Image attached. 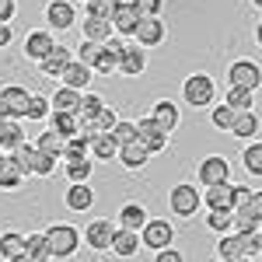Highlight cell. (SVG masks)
I'll return each mask as SVG.
<instances>
[{
	"instance_id": "6da1fadb",
	"label": "cell",
	"mask_w": 262,
	"mask_h": 262,
	"mask_svg": "<svg viewBox=\"0 0 262 262\" xmlns=\"http://www.w3.org/2000/svg\"><path fill=\"white\" fill-rule=\"evenodd\" d=\"M262 255V238L259 234H238V231H231V234H221V242H217V262H259Z\"/></svg>"
},
{
	"instance_id": "7a4b0ae2",
	"label": "cell",
	"mask_w": 262,
	"mask_h": 262,
	"mask_svg": "<svg viewBox=\"0 0 262 262\" xmlns=\"http://www.w3.org/2000/svg\"><path fill=\"white\" fill-rule=\"evenodd\" d=\"M42 238L49 248V259H74L81 248V231L74 224H53L49 231H42Z\"/></svg>"
},
{
	"instance_id": "3957f363",
	"label": "cell",
	"mask_w": 262,
	"mask_h": 262,
	"mask_svg": "<svg viewBox=\"0 0 262 262\" xmlns=\"http://www.w3.org/2000/svg\"><path fill=\"white\" fill-rule=\"evenodd\" d=\"M182 98L192 108H210L213 98H217V84H213L210 74H192V77L182 81Z\"/></svg>"
},
{
	"instance_id": "277c9868",
	"label": "cell",
	"mask_w": 262,
	"mask_h": 262,
	"mask_svg": "<svg viewBox=\"0 0 262 262\" xmlns=\"http://www.w3.org/2000/svg\"><path fill=\"white\" fill-rule=\"evenodd\" d=\"M140 248H150V252H161V248H171L175 245V227L164 221V217H150V221L140 227Z\"/></svg>"
},
{
	"instance_id": "5b68a950",
	"label": "cell",
	"mask_w": 262,
	"mask_h": 262,
	"mask_svg": "<svg viewBox=\"0 0 262 262\" xmlns=\"http://www.w3.org/2000/svg\"><path fill=\"white\" fill-rule=\"evenodd\" d=\"M234 227H238V234H259L262 227V192L255 189L242 206H234Z\"/></svg>"
},
{
	"instance_id": "8992f818",
	"label": "cell",
	"mask_w": 262,
	"mask_h": 262,
	"mask_svg": "<svg viewBox=\"0 0 262 262\" xmlns=\"http://www.w3.org/2000/svg\"><path fill=\"white\" fill-rule=\"evenodd\" d=\"M168 206H171V213L175 217H196L200 213V189H192V182H179V185H171V192H168Z\"/></svg>"
},
{
	"instance_id": "52a82bcc",
	"label": "cell",
	"mask_w": 262,
	"mask_h": 262,
	"mask_svg": "<svg viewBox=\"0 0 262 262\" xmlns=\"http://www.w3.org/2000/svg\"><path fill=\"white\" fill-rule=\"evenodd\" d=\"M133 129H137V133H133V140L140 143L147 154H161V150H168V143H171V137L164 133L158 122H150L147 116L133 122Z\"/></svg>"
},
{
	"instance_id": "ba28073f",
	"label": "cell",
	"mask_w": 262,
	"mask_h": 262,
	"mask_svg": "<svg viewBox=\"0 0 262 262\" xmlns=\"http://www.w3.org/2000/svg\"><path fill=\"white\" fill-rule=\"evenodd\" d=\"M196 179H200V185L213 189L221 182H231V164H227L224 154H206L200 161V168H196Z\"/></svg>"
},
{
	"instance_id": "9c48e42d",
	"label": "cell",
	"mask_w": 262,
	"mask_h": 262,
	"mask_svg": "<svg viewBox=\"0 0 262 262\" xmlns=\"http://www.w3.org/2000/svg\"><path fill=\"white\" fill-rule=\"evenodd\" d=\"M227 81H231V88H245V91H255V95H259V84H262L259 63H255V60H238V63H231Z\"/></svg>"
},
{
	"instance_id": "30bf717a",
	"label": "cell",
	"mask_w": 262,
	"mask_h": 262,
	"mask_svg": "<svg viewBox=\"0 0 262 262\" xmlns=\"http://www.w3.org/2000/svg\"><path fill=\"white\" fill-rule=\"evenodd\" d=\"M32 98V91H25L18 84H7L4 91H0V112H4V119L11 122H21L25 119V105Z\"/></svg>"
},
{
	"instance_id": "8fae6325",
	"label": "cell",
	"mask_w": 262,
	"mask_h": 262,
	"mask_svg": "<svg viewBox=\"0 0 262 262\" xmlns=\"http://www.w3.org/2000/svg\"><path fill=\"white\" fill-rule=\"evenodd\" d=\"M101 108H105L101 95H95V91H84V95H81L77 108H74V119H77V129H81L84 137L91 133V126H95V119L101 116Z\"/></svg>"
},
{
	"instance_id": "7c38bea8",
	"label": "cell",
	"mask_w": 262,
	"mask_h": 262,
	"mask_svg": "<svg viewBox=\"0 0 262 262\" xmlns=\"http://www.w3.org/2000/svg\"><path fill=\"white\" fill-rule=\"evenodd\" d=\"M112 234H116V221H91L84 227V245L91 248V252H108V245H112Z\"/></svg>"
},
{
	"instance_id": "4fadbf2b",
	"label": "cell",
	"mask_w": 262,
	"mask_h": 262,
	"mask_svg": "<svg viewBox=\"0 0 262 262\" xmlns=\"http://www.w3.org/2000/svg\"><path fill=\"white\" fill-rule=\"evenodd\" d=\"M200 200L206 203L210 213H231V210H234V182H221V185L206 189Z\"/></svg>"
},
{
	"instance_id": "5bb4252c",
	"label": "cell",
	"mask_w": 262,
	"mask_h": 262,
	"mask_svg": "<svg viewBox=\"0 0 262 262\" xmlns=\"http://www.w3.org/2000/svg\"><path fill=\"white\" fill-rule=\"evenodd\" d=\"M147 70V49H140L137 42H122V56H119V70L122 77H140Z\"/></svg>"
},
{
	"instance_id": "9a60e30c",
	"label": "cell",
	"mask_w": 262,
	"mask_h": 262,
	"mask_svg": "<svg viewBox=\"0 0 262 262\" xmlns=\"http://www.w3.org/2000/svg\"><path fill=\"white\" fill-rule=\"evenodd\" d=\"M164 35H168V28H164L161 18H140L137 21V32H133V42L140 49H150V46H161Z\"/></svg>"
},
{
	"instance_id": "2e32d148",
	"label": "cell",
	"mask_w": 262,
	"mask_h": 262,
	"mask_svg": "<svg viewBox=\"0 0 262 262\" xmlns=\"http://www.w3.org/2000/svg\"><path fill=\"white\" fill-rule=\"evenodd\" d=\"M137 11H133V4L129 0H119V4H112V11H108V25H112V32H119V35H129L133 39V32H137Z\"/></svg>"
},
{
	"instance_id": "e0dca14e",
	"label": "cell",
	"mask_w": 262,
	"mask_h": 262,
	"mask_svg": "<svg viewBox=\"0 0 262 262\" xmlns=\"http://www.w3.org/2000/svg\"><path fill=\"white\" fill-rule=\"evenodd\" d=\"M46 21H49L56 32H67V28H74V21H77V7H74L70 0H49V4H46Z\"/></svg>"
},
{
	"instance_id": "ac0fdd59",
	"label": "cell",
	"mask_w": 262,
	"mask_h": 262,
	"mask_svg": "<svg viewBox=\"0 0 262 262\" xmlns=\"http://www.w3.org/2000/svg\"><path fill=\"white\" fill-rule=\"evenodd\" d=\"M147 221H150V213H147V206H143V203H122L119 213H116V227L133 231V234H140V227Z\"/></svg>"
},
{
	"instance_id": "d6986e66",
	"label": "cell",
	"mask_w": 262,
	"mask_h": 262,
	"mask_svg": "<svg viewBox=\"0 0 262 262\" xmlns=\"http://www.w3.org/2000/svg\"><path fill=\"white\" fill-rule=\"evenodd\" d=\"M119 56H122V39H112L101 42L98 46V56H95V67L91 70H98V74H116L119 70Z\"/></svg>"
},
{
	"instance_id": "ffe728a7",
	"label": "cell",
	"mask_w": 262,
	"mask_h": 262,
	"mask_svg": "<svg viewBox=\"0 0 262 262\" xmlns=\"http://www.w3.org/2000/svg\"><path fill=\"white\" fill-rule=\"evenodd\" d=\"M147 119L150 122H158V126H161L164 133H168V137H171V133H175V126H179V105H175V101H168V98H161V101H154V105H150V116H147Z\"/></svg>"
},
{
	"instance_id": "44dd1931",
	"label": "cell",
	"mask_w": 262,
	"mask_h": 262,
	"mask_svg": "<svg viewBox=\"0 0 262 262\" xmlns=\"http://www.w3.org/2000/svg\"><path fill=\"white\" fill-rule=\"evenodd\" d=\"M53 46H56V42H53V32H42V28L39 32H28V35H25V56L42 63L53 53Z\"/></svg>"
},
{
	"instance_id": "7402d4cb",
	"label": "cell",
	"mask_w": 262,
	"mask_h": 262,
	"mask_svg": "<svg viewBox=\"0 0 262 262\" xmlns=\"http://www.w3.org/2000/svg\"><path fill=\"white\" fill-rule=\"evenodd\" d=\"M67 210H74V213H88L91 206H95V189H91V182H81V185H70L67 189Z\"/></svg>"
},
{
	"instance_id": "603a6c76",
	"label": "cell",
	"mask_w": 262,
	"mask_h": 262,
	"mask_svg": "<svg viewBox=\"0 0 262 262\" xmlns=\"http://www.w3.org/2000/svg\"><path fill=\"white\" fill-rule=\"evenodd\" d=\"M116 161L126 168V171H140V168H147V161H150V154L143 150L137 140H129V143H122L119 147V154H116Z\"/></svg>"
},
{
	"instance_id": "cb8c5ba5",
	"label": "cell",
	"mask_w": 262,
	"mask_h": 262,
	"mask_svg": "<svg viewBox=\"0 0 262 262\" xmlns=\"http://www.w3.org/2000/svg\"><path fill=\"white\" fill-rule=\"evenodd\" d=\"M91 67H84V63H77V60H70L67 63V70L60 74V81H63V88H70V91H81L84 95V88L91 84Z\"/></svg>"
},
{
	"instance_id": "d4e9b609",
	"label": "cell",
	"mask_w": 262,
	"mask_h": 262,
	"mask_svg": "<svg viewBox=\"0 0 262 262\" xmlns=\"http://www.w3.org/2000/svg\"><path fill=\"white\" fill-rule=\"evenodd\" d=\"M116 154H119V143L112 140L108 133L88 137V158H95V161H116Z\"/></svg>"
},
{
	"instance_id": "484cf974",
	"label": "cell",
	"mask_w": 262,
	"mask_h": 262,
	"mask_svg": "<svg viewBox=\"0 0 262 262\" xmlns=\"http://www.w3.org/2000/svg\"><path fill=\"white\" fill-rule=\"evenodd\" d=\"M108 252H112L116 259H133V255L140 252V238H137L133 231H122V227H116V234H112V245H108Z\"/></svg>"
},
{
	"instance_id": "4316f807",
	"label": "cell",
	"mask_w": 262,
	"mask_h": 262,
	"mask_svg": "<svg viewBox=\"0 0 262 262\" xmlns=\"http://www.w3.org/2000/svg\"><path fill=\"white\" fill-rule=\"evenodd\" d=\"M227 133L231 137H242V140H259V112L255 108L252 112H238Z\"/></svg>"
},
{
	"instance_id": "83f0119b",
	"label": "cell",
	"mask_w": 262,
	"mask_h": 262,
	"mask_svg": "<svg viewBox=\"0 0 262 262\" xmlns=\"http://www.w3.org/2000/svg\"><path fill=\"white\" fill-rule=\"evenodd\" d=\"M70 60H74V53H70L67 46H53V53H49V56H46L39 67H42V74H46V77H60Z\"/></svg>"
},
{
	"instance_id": "f1b7e54d",
	"label": "cell",
	"mask_w": 262,
	"mask_h": 262,
	"mask_svg": "<svg viewBox=\"0 0 262 262\" xmlns=\"http://www.w3.org/2000/svg\"><path fill=\"white\" fill-rule=\"evenodd\" d=\"M21 182H25L21 168L14 164L11 154H4L0 158V192H14V189H21Z\"/></svg>"
},
{
	"instance_id": "f546056e",
	"label": "cell",
	"mask_w": 262,
	"mask_h": 262,
	"mask_svg": "<svg viewBox=\"0 0 262 262\" xmlns=\"http://www.w3.org/2000/svg\"><path fill=\"white\" fill-rule=\"evenodd\" d=\"M81 28H84V42L101 46V42L112 39V25H108V18H84Z\"/></svg>"
},
{
	"instance_id": "4dcf8cb0",
	"label": "cell",
	"mask_w": 262,
	"mask_h": 262,
	"mask_svg": "<svg viewBox=\"0 0 262 262\" xmlns=\"http://www.w3.org/2000/svg\"><path fill=\"white\" fill-rule=\"evenodd\" d=\"M25 143V129L21 122H11V119H0V154H11L14 147Z\"/></svg>"
},
{
	"instance_id": "1f68e13d",
	"label": "cell",
	"mask_w": 262,
	"mask_h": 262,
	"mask_svg": "<svg viewBox=\"0 0 262 262\" xmlns=\"http://www.w3.org/2000/svg\"><path fill=\"white\" fill-rule=\"evenodd\" d=\"M32 147H35V154L49 158V161H60V158H63V140L56 137V133H49V129H46V133H39Z\"/></svg>"
},
{
	"instance_id": "d6a6232c",
	"label": "cell",
	"mask_w": 262,
	"mask_h": 262,
	"mask_svg": "<svg viewBox=\"0 0 262 262\" xmlns=\"http://www.w3.org/2000/svg\"><path fill=\"white\" fill-rule=\"evenodd\" d=\"M49 119H53L49 133H56L60 140H70V137H77V133H81V129H77V119H74L70 112H49Z\"/></svg>"
},
{
	"instance_id": "836d02e7",
	"label": "cell",
	"mask_w": 262,
	"mask_h": 262,
	"mask_svg": "<svg viewBox=\"0 0 262 262\" xmlns=\"http://www.w3.org/2000/svg\"><path fill=\"white\" fill-rule=\"evenodd\" d=\"M77 101H81V91H70V88H56V91H53V98H49V112H70V116H74Z\"/></svg>"
},
{
	"instance_id": "e575fe53",
	"label": "cell",
	"mask_w": 262,
	"mask_h": 262,
	"mask_svg": "<svg viewBox=\"0 0 262 262\" xmlns=\"http://www.w3.org/2000/svg\"><path fill=\"white\" fill-rule=\"evenodd\" d=\"M224 105H227V108H234V112H252V108H255V91H245V88H227Z\"/></svg>"
},
{
	"instance_id": "d590c367",
	"label": "cell",
	"mask_w": 262,
	"mask_h": 262,
	"mask_svg": "<svg viewBox=\"0 0 262 262\" xmlns=\"http://www.w3.org/2000/svg\"><path fill=\"white\" fill-rule=\"evenodd\" d=\"M63 171H67L70 185H81V182H91L95 161H91V158H84V161H67V164H63Z\"/></svg>"
},
{
	"instance_id": "8d00e7d4",
	"label": "cell",
	"mask_w": 262,
	"mask_h": 262,
	"mask_svg": "<svg viewBox=\"0 0 262 262\" xmlns=\"http://www.w3.org/2000/svg\"><path fill=\"white\" fill-rule=\"evenodd\" d=\"M242 164H245V171H248L252 179L262 175V143L259 140H248V147H245V154H242Z\"/></svg>"
},
{
	"instance_id": "74e56055",
	"label": "cell",
	"mask_w": 262,
	"mask_h": 262,
	"mask_svg": "<svg viewBox=\"0 0 262 262\" xmlns=\"http://www.w3.org/2000/svg\"><path fill=\"white\" fill-rule=\"evenodd\" d=\"M25 255H28L32 262H53V259H49V248H46L42 231H35V234H25Z\"/></svg>"
},
{
	"instance_id": "f35d334b",
	"label": "cell",
	"mask_w": 262,
	"mask_h": 262,
	"mask_svg": "<svg viewBox=\"0 0 262 262\" xmlns=\"http://www.w3.org/2000/svg\"><path fill=\"white\" fill-rule=\"evenodd\" d=\"M25 252V234H18V231H4L0 234V259H14V255H21Z\"/></svg>"
},
{
	"instance_id": "ab89813d",
	"label": "cell",
	"mask_w": 262,
	"mask_h": 262,
	"mask_svg": "<svg viewBox=\"0 0 262 262\" xmlns=\"http://www.w3.org/2000/svg\"><path fill=\"white\" fill-rule=\"evenodd\" d=\"M84 158H88V137H84V133L63 140V158L60 161H84Z\"/></svg>"
},
{
	"instance_id": "60d3db41",
	"label": "cell",
	"mask_w": 262,
	"mask_h": 262,
	"mask_svg": "<svg viewBox=\"0 0 262 262\" xmlns=\"http://www.w3.org/2000/svg\"><path fill=\"white\" fill-rule=\"evenodd\" d=\"M25 119L28 122H46L49 119V98L46 95H32L25 105Z\"/></svg>"
},
{
	"instance_id": "b9f144b4",
	"label": "cell",
	"mask_w": 262,
	"mask_h": 262,
	"mask_svg": "<svg viewBox=\"0 0 262 262\" xmlns=\"http://www.w3.org/2000/svg\"><path fill=\"white\" fill-rule=\"evenodd\" d=\"M234 108H227V105H210V122L217 126V129H231V122H234Z\"/></svg>"
},
{
	"instance_id": "7bdbcfd3",
	"label": "cell",
	"mask_w": 262,
	"mask_h": 262,
	"mask_svg": "<svg viewBox=\"0 0 262 262\" xmlns=\"http://www.w3.org/2000/svg\"><path fill=\"white\" fill-rule=\"evenodd\" d=\"M116 122H119L116 108H112V105H105V108H101V116L95 119V126H91V133H88V137H95V133H108V129H112Z\"/></svg>"
},
{
	"instance_id": "ee69618b",
	"label": "cell",
	"mask_w": 262,
	"mask_h": 262,
	"mask_svg": "<svg viewBox=\"0 0 262 262\" xmlns=\"http://www.w3.org/2000/svg\"><path fill=\"white\" fill-rule=\"evenodd\" d=\"M206 227H210L213 234H231V231H234V217H231V213H210V217H206Z\"/></svg>"
},
{
	"instance_id": "f6af8a7d",
	"label": "cell",
	"mask_w": 262,
	"mask_h": 262,
	"mask_svg": "<svg viewBox=\"0 0 262 262\" xmlns=\"http://www.w3.org/2000/svg\"><path fill=\"white\" fill-rule=\"evenodd\" d=\"M137 18H161V0H129Z\"/></svg>"
},
{
	"instance_id": "bcb514c9",
	"label": "cell",
	"mask_w": 262,
	"mask_h": 262,
	"mask_svg": "<svg viewBox=\"0 0 262 262\" xmlns=\"http://www.w3.org/2000/svg\"><path fill=\"white\" fill-rule=\"evenodd\" d=\"M133 133H137V129H133V122H129V119H119L116 126H112V129H108V137H112V140L119 143V147H122V143H129V140H133Z\"/></svg>"
},
{
	"instance_id": "7dc6e473",
	"label": "cell",
	"mask_w": 262,
	"mask_h": 262,
	"mask_svg": "<svg viewBox=\"0 0 262 262\" xmlns=\"http://www.w3.org/2000/svg\"><path fill=\"white\" fill-rule=\"evenodd\" d=\"M53 171H56V161H49V158L35 154V161H32V175H39V179H49Z\"/></svg>"
},
{
	"instance_id": "c3c4849f",
	"label": "cell",
	"mask_w": 262,
	"mask_h": 262,
	"mask_svg": "<svg viewBox=\"0 0 262 262\" xmlns=\"http://www.w3.org/2000/svg\"><path fill=\"white\" fill-rule=\"evenodd\" d=\"M84 18H108V11H112V4H105V0H88L84 4Z\"/></svg>"
},
{
	"instance_id": "681fc988",
	"label": "cell",
	"mask_w": 262,
	"mask_h": 262,
	"mask_svg": "<svg viewBox=\"0 0 262 262\" xmlns=\"http://www.w3.org/2000/svg\"><path fill=\"white\" fill-rule=\"evenodd\" d=\"M77 49H81V56H77V63H84V67H95V56H98V46H95V42H81Z\"/></svg>"
},
{
	"instance_id": "f907efd6",
	"label": "cell",
	"mask_w": 262,
	"mask_h": 262,
	"mask_svg": "<svg viewBox=\"0 0 262 262\" xmlns=\"http://www.w3.org/2000/svg\"><path fill=\"white\" fill-rule=\"evenodd\" d=\"M154 262H185L179 248H161V252H154Z\"/></svg>"
},
{
	"instance_id": "816d5d0a",
	"label": "cell",
	"mask_w": 262,
	"mask_h": 262,
	"mask_svg": "<svg viewBox=\"0 0 262 262\" xmlns=\"http://www.w3.org/2000/svg\"><path fill=\"white\" fill-rule=\"evenodd\" d=\"M14 11H18V4H14V0H0V25H11Z\"/></svg>"
},
{
	"instance_id": "f5cc1de1",
	"label": "cell",
	"mask_w": 262,
	"mask_h": 262,
	"mask_svg": "<svg viewBox=\"0 0 262 262\" xmlns=\"http://www.w3.org/2000/svg\"><path fill=\"white\" fill-rule=\"evenodd\" d=\"M11 42H14V28L11 25H0V49H7Z\"/></svg>"
},
{
	"instance_id": "db71d44e",
	"label": "cell",
	"mask_w": 262,
	"mask_h": 262,
	"mask_svg": "<svg viewBox=\"0 0 262 262\" xmlns=\"http://www.w3.org/2000/svg\"><path fill=\"white\" fill-rule=\"evenodd\" d=\"M7 262H32V259H28V255L21 252V255H14V259H7Z\"/></svg>"
},
{
	"instance_id": "11a10c76",
	"label": "cell",
	"mask_w": 262,
	"mask_h": 262,
	"mask_svg": "<svg viewBox=\"0 0 262 262\" xmlns=\"http://www.w3.org/2000/svg\"><path fill=\"white\" fill-rule=\"evenodd\" d=\"M105 4H119V0H105Z\"/></svg>"
},
{
	"instance_id": "9f6ffc18",
	"label": "cell",
	"mask_w": 262,
	"mask_h": 262,
	"mask_svg": "<svg viewBox=\"0 0 262 262\" xmlns=\"http://www.w3.org/2000/svg\"><path fill=\"white\" fill-rule=\"evenodd\" d=\"M0 119H4V112H0Z\"/></svg>"
},
{
	"instance_id": "6f0895ef",
	"label": "cell",
	"mask_w": 262,
	"mask_h": 262,
	"mask_svg": "<svg viewBox=\"0 0 262 262\" xmlns=\"http://www.w3.org/2000/svg\"><path fill=\"white\" fill-rule=\"evenodd\" d=\"M81 4H88V0H81Z\"/></svg>"
},
{
	"instance_id": "680465c9",
	"label": "cell",
	"mask_w": 262,
	"mask_h": 262,
	"mask_svg": "<svg viewBox=\"0 0 262 262\" xmlns=\"http://www.w3.org/2000/svg\"><path fill=\"white\" fill-rule=\"evenodd\" d=\"M0 158H4V154H0Z\"/></svg>"
}]
</instances>
